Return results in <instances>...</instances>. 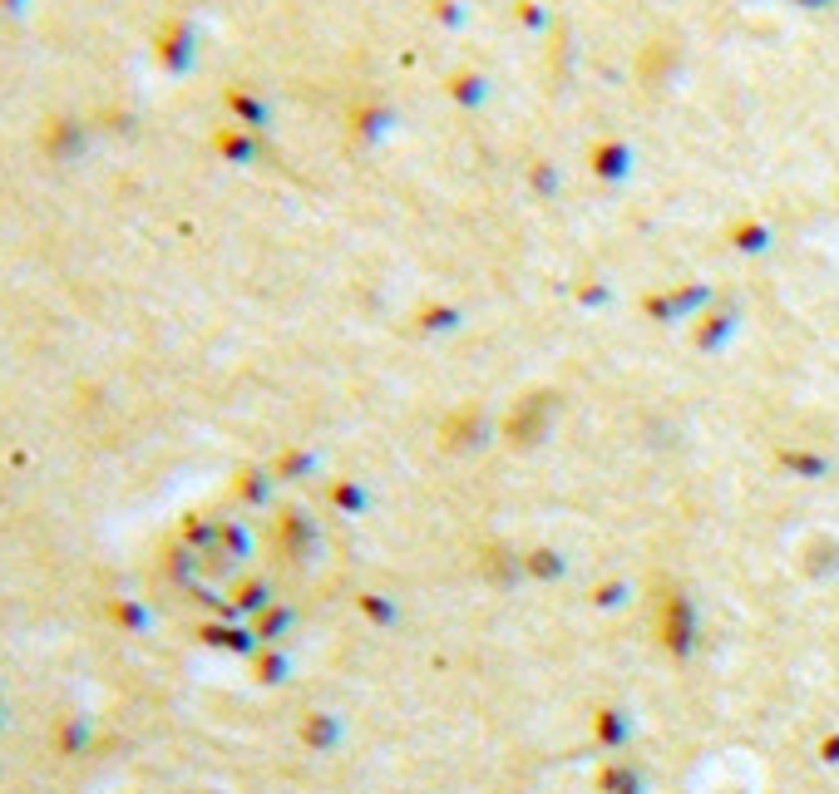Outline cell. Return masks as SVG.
<instances>
[{"label":"cell","instance_id":"obj_2","mask_svg":"<svg viewBox=\"0 0 839 794\" xmlns=\"http://www.w3.org/2000/svg\"><path fill=\"white\" fill-rule=\"evenodd\" d=\"M188 45H193V35H188L178 21H168V25L159 30V40H153V50H159V60H163L168 70H184V65H188Z\"/></svg>","mask_w":839,"mask_h":794},{"label":"cell","instance_id":"obj_3","mask_svg":"<svg viewBox=\"0 0 839 794\" xmlns=\"http://www.w3.org/2000/svg\"><path fill=\"white\" fill-rule=\"evenodd\" d=\"M0 11H5V15H21V11H25V0H0Z\"/></svg>","mask_w":839,"mask_h":794},{"label":"cell","instance_id":"obj_1","mask_svg":"<svg viewBox=\"0 0 839 794\" xmlns=\"http://www.w3.org/2000/svg\"><path fill=\"white\" fill-rule=\"evenodd\" d=\"M40 149L50 153L54 163L79 159V153H85V129H79V118H45Z\"/></svg>","mask_w":839,"mask_h":794}]
</instances>
